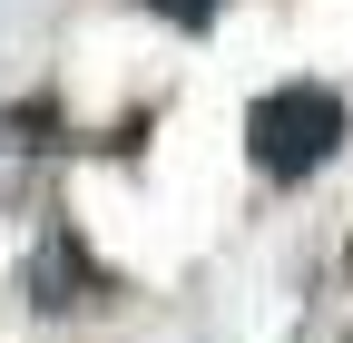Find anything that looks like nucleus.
I'll return each instance as SVG.
<instances>
[{"label": "nucleus", "mask_w": 353, "mask_h": 343, "mask_svg": "<svg viewBox=\"0 0 353 343\" xmlns=\"http://www.w3.org/2000/svg\"><path fill=\"white\" fill-rule=\"evenodd\" d=\"M343 138H353V108H343V89H324V79H285V89H265L245 108V157H255V177H275V187L314 177Z\"/></svg>", "instance_id": "nucleus-1"}, {"label": "nucleus", "mask_w": 353, "mask_h": 343, "mask_svg": "<svg viewBox=\"0 0 353 343\" xmlns=\"http://www.w3.org/2000/svg\"><path fill=\"white\" fill-rule=\"evenodd\" d=\"M148 10H157L167 30H216V10H226V0H148Z\"/></svg>", "instance_id": "nucleus-4"}, {"label": "nucleus", "mask_w": 353, "mask_h": 343, "mask_svg": "<svg viewBox=\"0 0 353 343\" xmlns=\"http://www.w3.org/2000/svg\"><path fill=\"white\" fill-rule=\"evenodd\" d=\"M108 294H118V275L79 245V226L50 206V226H39V255H30V314H88V304H108Z\"/></svg>", "instance_id": "nucleus-2"}, {"label": "nucleus", "mask_w": 353, "mask_h": 343, "mask_svg": "<svg viewBox=\"0 0 353 343\" xmlns=\"http://www.w3.org/2000/svg\"><path fill=\"white\" fill-rule=\"evenodd\" d=\"M39 177V108H0V206H20Z\"/></svg>", "instance_id": "nucleus-3"}]
</instances>
